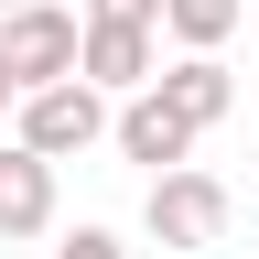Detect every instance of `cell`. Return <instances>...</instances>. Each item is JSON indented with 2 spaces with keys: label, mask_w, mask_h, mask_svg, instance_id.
Wrapping results in <instances>:
<instances>
[{
  "label": "cell",
  "mask_w": 259,
  "mask_h": 259,
  "mask_svg": "<svg viewBox=\"0 0 259 259\" xmlns=\"http://www.w3.org/2000/svg\"><path fill=\"white\" fill-rule=\"evenodd\" d=\"M11 141H32L44 162H76V151H97L108 141V87H87V76H44V87H22L11 97Z\"/></svg>",
  "instance_id": "6da1fadb"
},
{
  "label": "cell",
  "mask_w": 259,
  "mask_h": 259,
  "mask_svg": "<svg viewBox=\"0 0 259 259\" xmlns=\"http://www.w3.org/2000/svg\"><path fill=\"white\" fill-rule=\"evenodd\" d=\"M227 216H238V194H227L216 173H194V162H162L151 194H141L151 248H216V238H227Z\"/></svg>",
  "instance_id": "7a4b0ae2"
},
{
  "label": "cell",
  "mask_w": 259,
  "mask_h": 259,
  "mask_svg": "<svg viewBox=\"0 0 259 259\" xmlns=\"http://www.w3.org/2000/svg\"><path fill=\"white\" fill-rule=\"evenodd\" d=\"M0 76H11V97L44 76H76V11L65 0H0Z\"/></svg>",
  "instance_id": "3957f363"
},
{
  "label": "cell",
  "mask_w": 259,
  "mask_h": 259,
  "mask_svg": "<svg viewBox=\"0 0 259 259\" xmlns=\"http://www.w3.org/2000/svg\"><path fill=\"white\" fill-rule=\"evenodd\" d=\"M151 65H162V32H151V22H76V76H87V87L130 97Z\"/></svg>",
  "instance_id": "277c9868"
},
{
  "label": "cell",
  "mask_w": 259,
  "mask_h": 259,
  "mask_svg": "<svg viewBox=\"0 0 259 259\" xmlns=\"http://www.w3.org/2000/svg\"><path fill=\"white\" fill-rule=\"evenodd\" d=\"M108 141H119V162H151V173H162V162H194V130L162 108V87H151V76L108 108Z\"/></svg>",
  "instance_id": "5b68a950"
},
{
  "label": "cell",
  "mask_w": 259,
  "mask_h": 259,
  "mask_svg": "<svg viewBox=\"0 0 259 259\" xmlns=\"http://www.w3.org/2000/svg\"><path fill=\"white\" fill-rule=\"evenodd\" d=\"M151 87H162V108H173V119L194 130V141H205V130H216L227 108H238V76H227L216 54H173V65H151Z\"/></svg>",
  "instance_id": "8992f818"
},
{
  "label": "cell",
  "mask_w": 259,
  "mask_h": 259,
  "mask_svg": "<svg viewBox=\"0 0 259 259\" xmlns=\"http://www.w3.org/2000/svg\"><path fill=\"white\" fill-rule=\"evenodd\" d=\"M54 227V162L32 141H0V238H44Z\"/></svg>",
  "instance_id": "52a82bcc"
},
{
  "label": "cell",
  "mask_w": 259,
  "mask_h": 259,
  "mask_svg": "<svg viewBox=\"0 0 259 259\" xmlns=\"http://www.w3.org/2000/svg\"><path fill=\"white\" fill-rule=\"evenodd\" d=\"M248 22V0H162V22L151 32H173L184 54H227V32Z\"/></svg>",
  "instance_id": "ba28073f"
},
{
  "label": "cell",
  "mask_w": 259,
  "mask_h": 259,
  "mask_svg": "<svg viewBox=\"0 0 259 259\" xmlns=\"http://www.w3.org/2000/svg\"><path fill=\"white\" fill-rule=\"evenodd\" d=\"M54 259H130V238H119V227H76Z\"/></svg>",
  "instance_id": "9c48e42d"
},
{
  "label": "cell",
  "mask_w": 259,
  "mask_h": 259,
  "mask_svg": "<svg viewBox=\"0 0 259 259\" xmlns=\"http://www.w3.org/2000/svg\"><path fill=\"white\" fill-rule=\"evenodd\" d=\"M76 22H162V0H76Z\"/></svg>",
  "instance_id": "30bf717a"
},
{
  "label": "cell",
  "mask_w": 259,
  "mask_h": 259,
  "mask_svg": "<svg viewBox=\"0 0 259 259\" xmlns=\"http://www.w3.org/2000/svg\"><path fill=\"white\" fill-rule=\"evenodd\" d=\"M0 108H11V76H0Z\"/></svg>",
  "instance_id": "8fae6325"
},
{
  "label": "cell",
  "mask_w": 259,
  "mask_h": 259,
  "mask_svg": "<svg viewBox=\"0 0 259 259\" xmlns=\"http://www.w3.org/2000/svg\"><path fill=\"white\" fill-rule=\"evenodd\" d=\"M248 184H259V151H248Z\"/></svg>",
  "instance_id": "7c38bea8"
}]
</instances>
